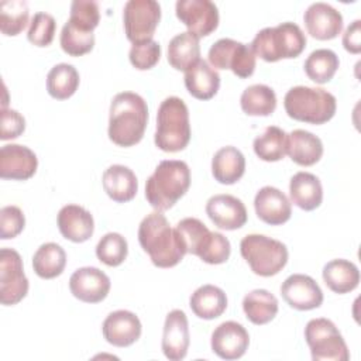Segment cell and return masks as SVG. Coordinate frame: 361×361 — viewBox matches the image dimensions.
Instances as JSON below:
<instances>
[{
    "label": "cell",
    "instance_id": "cell-1",
    "mask_svg": "<svg viewBox=\"0 0 361 361\" xmlns=\"http://www.w3.org/2000/svg\"><path fill=\"white\" fill-rule=\"evenodd\" d=\"M138 241L158 268H172L186 254L176 230L169 226L161 212H152L142 219L138 227Z\"/></svg>",
    "mask_w": 361,
    "mask_h": 361
},
{
    "label": "cell",
    "instance_id": "cell-2",
    "mask_svg": "<svg viewBox=\"0 0 361 361\" xmlns=\"http://www.w3.org/2000/svg\"><path fill=\"white\" fill-rule=\"evenodd\" d=\"M148 123L147 102L134 92L117 93L110 104L109 138L118 147L138 144Z\"/></svg>",
    "mask_w": 361,
    "mask_h": 361
},
{
    "label": "cell",
    "instance_id": "cell-3",
    "mask_svg": "<svg viewBox=\"0 0 361 361\" xmlns=\"http://www.w3.org/2000/svg\"><path fill=\"white\" fill-rule=\"evenodd\" d=\"M190 169L179 159H165L158 164L147 179L145 197L157 212L171 209L189 189Z\"/></svg>",
    "mask_w": 361,
    "mask_h": 361
},
{
    "label": "cell",
    "instance_id": "cell-4",
    "mask_svg": "<svg viewBox=\"0 0 361 361\" xmlns=\"http://www.w3.org/2000/svg\"><path fill=\"white\" fill-rule=\"evenodd\" d=\"M175 230L186 254H193L212 265H219L228 259L231 252L230 241L221 233L210 231L199 219H182L175 226Z\"/></svg>",
    "mask_w": 361,
    "mask_h": 361
},
{
    "label": "cell",
    "instance_id": "cell-5",
    "mask_svg": "<svg viewBox=\"0 0 361 361\" xmlns=\"http://www.w3.org/2000/svg\"><path fill=\"white\" fill-rule=\"evenodd\" d=\"M250 47L255 56L267 62H276L299 56L306 47V35L298 24L285 21L258 31Z\"/></svg>",
    "mask_w": 361,
    "mask_h": 361
},
{
    "label": "cell",
    "instance_id": "cell-6",
    "mask_svg": "<svg viewBox=\"0 0 361 361\" xmlns=\"http://www.w3.org/2000/svg\"><path fill=\"white\" fill-rule=\"evenodd\" d=\"M190 141L189 110L180 97L169 96L161 102L157 113L155 145L165 152H178Z\"/></svg>",
    "mask_w": 361,
    "mask_h": 361
},
{
    "label": "cell",
    "instance_id": "cell-7",
    "mask_svg": "<svg viewBox=\"0 0 361 361\" xmlns=\"http://www.w3.org/2000/svg\"><path fill=\"white\" fill-rule=\"evenodd\" d=\"M286 114L298 121L324 124L331 120L337 110L336 97L322 89L309 86L290 87L283 99Z\"/></svg>",
    "mask_w": 361,
    "mask_h": 361
},
{
    "label": "cell",
    "instance_id": "cell-8",
    "mask_svg": "<svg viewBox=\"0 0 361 361\" xmlns=\"http://www.w3.org/2000/svg\"><path fill=\"white\" fill-rule=\"evenodd\" d=\"M240 252L251 271L259 276H274L288 262L286 245L262 234H248L240 243Z\"/></svg>",
    "mask_w": 361,
    "mask_h": 361
},
{
    "label": "cell",
    "instance_id": "cell-9",
    "mask_svg": "<svg viewBox=\"0 0 361 361\" xmlns=\"http://www.w3.org/2000/svg\"><path fill=\"white\" fill-rule=\"evenodd\" d=\"M305 338L314 361H348L350 358L341 333L329 319L309 320L305 327Z\"/></svg>",
    "mask_w": 361,
    "mask_h": 361
},
{
    "label": "cell",
    "instance_id": "cell-10",
    "mask_svg": "<svg viewBox=\"0 0 361 361\" xmlns=\"http://www.w3.org/2000/svg\"><path fill=\"white\" fill-rule=\"evenodd\" d=\"M209 63L214 69H230L238 78H248L255 71V54L250 45L231 38H220L207 54Z\"/></svg>",
    "mask_w": 361,
    "mask_h": 361
},
{
    "label": "cell",
    "instance_id": "cell-11",
    "mask_svg": "<svg viewBox=\"0 0 361 361\" xmlns=\"http://www.w3.org/2000/svg\"><path fill=\"white\" fill-rule=\"evenodd\" d=\"M123 20L128 41L133 44L151 41L161 20V6L155 0H128Z\"/></svg>",
    "mask_w": 361,
    "mask_h": 361
},
{
    "label": "cell",
    "instance_id": "cell-12",
    "mask_svg": "<svg viewBox=\"0 0 361 361\" xmlns=\"http://www.w3.org/2000/svg\"><path fill=\"white\" fill-rule=\"evenodd\" d=\"M28 279L23 259L13 248L0 250V302L4 306L17 305L28 293Z\"/></svg>",
    "mask_w": 361,
    "mask_h": 361
},
{
    "label": "cell",
    "instance_id": "cell-13",
    "mask_svg": "<svg viewBox=\"0 0 361 361\" xmlns=\"http://www.w3.org/2000/svg\"><path fill=\"white\" fill-rule=\"evenodd\" d=\"M176 17L197 38L210 35L219 25V8L210 0H178Z\"/></svg>",
    "mask_w": 361,
    "mask_h": 361
},
{
    "label": "cell",
    "instance_id": "cell-14",
    "mask_svg": "<svg viewBox=\"0 0 361 361\" xmlns=\"http://www.w3.org/2000/svg\"><path fill=\"white\" fill-rule=\"evenodd\" d=\"M283 300L296 310L317 309L323 303V292L317 282L305 274H293L281 285Z\"/></svg>",
    "mask_w": 361,
    "mask_h": 361
},
{
    "label": "cell",
    "instance_id": "cell-15",
    "mask_svg": "<svg viewBox=\"0 0 361 361\" xmlns=\"http://www.w3.org/2000/svg\"><path fill=\"white\" fill-rule=\"evenodd\" d=\"M110 278L96 267L76 269L69 278L71 293L85 303H99L109 295Z\"/></svg>",
    "mask_w": 361,
    "mask_h": 361
},
{
    "label": "cell",
    "instance_id": "cell-16",
    "mask_svg": "<svg viewBox=\"0 0 361 361\" xmlns=\"http://www.w3.org/2000/svg\"><path fill=\"white\" fill-rule=\"evenodd\" d=\"M248 344V331L243 324L233 320L219 324L212 333V350L223 360L241 358L245 354Z\"/></svg>",
    "mask_w": 361,
    "mask_h": 361
},
{
    "label": "cell",
    "instance_id": "cell-17",
    "mask_svg": "<svg viewBox=\"0 0 361 361\" xmlns=\"http://www.w3.org/2000/svg\"><path fill=\"white\" fill-rule=\"evenodd\" d=\"M303 21L307 32L320 41L333 39L343 30L341 13L323 1L310 4L303 14Z\"/></svg>",
    "mask_w": 361,
    "mask_h": 361
},
{
    "label": "cell",
    "instance_id": "cell-18",
    "mask_svg": "<svg viewBox=\"0 0 361 361\" xmlns=\"http://www.w3.org/2000/svg\"><path fill=\"white\" fill-rule=\"evenodd\" d=\"M38 166L34 151L25 145L7 144L0 149V176L11 180L30 179Z\"/></svg>",
    "mask_w": 361,
    "mask_h": 361
},
{
    "label": "cell",
    "instance_id": "cell-19",
    "mask_svg": "<svg viewBox=\"0 0 361 361\" xmlns=\"http://www.w3.org/2000/svg\"><path fill=\"white\" fill-rule=\"evenodd\" d=\"M189 324L183 310L173 309L165 317L162 334V351L171 361H180L189 348Z\"/></svg>",
    "mask_w": 361,
    "mask_h": 361
},
{
    "label": "cell",
    "instance_id": "cell-20",
    "mask_svg": "<svg viewBox=\"0 0 361 361\" xmlns=\"http://www.w3.org/2000/svg\"><path fill=\"white\" fill-rule=\"evenodd\" d=\"M206 213L221 230H237L247 223L244 203L233 195H214L206 203Z\"/></svg>",
    "mask_w": 361,
    "mask_h": 361
},
{
    "label": "cell",
    "instance_id": "cell-21",
    "mask_svg": "<svg viewBox=\"0 0 361 361\" xmlns=\"http://www.w3.org/2000/svg\"><path fill=\"white\" fill-rule=\"evenodd\" d=\"M103 337L116 347H128L134 344L142 331L138 316L130 310L111 312L102 324Z\"/></svg>",
    "mask_w": 361,
    "mask_h": 361
},
{
    "label": "cell",
    "instance_id": "cell-22",
    "mask_svg": "<svg viewBox=\"0 0 361 361\" xmlns=\"http://www.w3.org/2000/svg\"><path fill=\"white\" fill-rule=\"evenodd\" d=\"M254 209L258 219L271 226L286 223L292 214L289 199L283 192L274 186H264L257 192Z\"/></svg>",
    "mask_w": 361,
    "mask_h": 361
},
{
    "label": "cell",
    "instance_id": "cell-23",
    "mask_svg": "<svg viewBox=\"0 0 361 361\" xmlns=\"http://www.w3.org/2000/svg\"><path fill=\"white\" fill-rule=\"evenodd\" d=\"M61 234L73 243L87 241L94 231V221L90 212L79 204L63 206L56 217Z\"/></svg>",
    "mask_w": 361,
    "mask_h": 361
},
{
    "label": "cell",
    "instance_id": "cell-24",
    "mask_svg": "<svg viewBox=\"0 0 361 361\" xmlns=\"http://www.w3.org/2000/svg\"><path fill=\"white\" fill-rule=\"evenodd\" d=\"M286 154L295 164L310 166L320 161L323 142L313 133L298 128L286 134Z\"/></svg>",
    "mask_w": 361,
    "mask_h": 361
},
{
    "label": "cell",
    "instance_id": "cell-25",
    "mask_svg": "<svg viewBox=\"0 0 361 361\" xmlns=\"http://www.w3.org/2000/svg\"><path fill=\"white\" fill-rule=\"evenodd\" d=\"M103 188L110 199L117 203H126L134 199L138 190L135 173L124 165H111L103 172Z\"/></svg>",
    "mask_w": 361,
    "mask_h": 361
},
{
    "label": "cell",
    "instance_id": "cell-26",
    "mask_svg": "<svg viewBox=\"0 0 361 361\" xmlns=\"http://www.w3.org/2000/svg\"><path fill=\"white\" fill-rule=\"evenodd\" d=\"M290 202L299 209L310 212L317 209L323 200L320 179L310 172H298L289 182Z\"/></svg>",
    "mask_w": 361,
    "mask_h": 361
},
{
    "label": "cell",
    "instance_id": "cell-27",
    "mask_svg": "<svg viewBox=\"0 0 361 361\" xmlns=\"http://www.w3.org/2000/svg\"><path fill=\"white\" fill-rule=\"evenodd\" d=\"M185 86L195 99L209 100L220 87V75L204 59H199L185 72Z\"/></svg>",
    "mask_w": 361,
    "mask_h": 361
},
{
    "label": "cell",
    "instance_id": "cell-28",
    "mask_svg": "<svg viewBox=\"0 0 361 361\" xmlns=\"http://www.w3.org/2000/svg\"><path fill=\"white\" fill-rule=\"evenodd\" d=\"M245 172V158L240 149L233 145L220 148L212 159V173L219 183L233 185L243 178Z\"/></svg>",
    "mask_w": 361,
    "mask_h": 361
},
{
    "label": "cell",
    "instance_id": "cell-29",
    "mask_svg": "<svg viewBox=\"0 0 361 361\" xmlns=\"http://www.w3.org/2000/svg\"><path fill=\"white\" fill-rule=\"evenodd\" d=\"M322 275L329 289L338 295L354 290L360 283V271L357 265L343 258L329 261L323 267Z\"/></svg>",
    "mask_w": 361,
    "mask_h": 361
},
{
    "label": "cell",
    "instance_id": "cell-30",
    "mask_svg": "<svg viewBox=\"0 0 361 361\" xmlns=\"http://www.w3.org/2000/svg\"><path fill=\"white\" fill-rule=\"evenodd\" d=\"M189 306L197 317L212 320L221 316L227 309V296L219 286L203 285L192 293Z\"/></svg>",
    "mask_w": 361,
    "mask_h": 361
},
{
    "label": "cell",
    "instance_id": "cell-31",
    "mask_svg": "<svg viewBox=\"0 0 361 361\" xmlns=\"http://www.w3.org/2000/svg\"><path fill=\"white\" fill-rule=\"evenodd\" d=\"M200 59L199 38L189 31L175 35L168 45V62L176 71L186 72Z\"/></svg>",
    "mask_w": 361,
    "mask_h": 361
},
{
    "label": "cell",
    "instance_id": "cell-32",
    "mask_svg": "<svg viewBox=\"0 0 361 361\" xmlns=\"http://www.w3.org/2000/svg\"><path fill=\"white\" fill-rule=\"evenodd\" d=\"M243 310L254 324H267L278 313V299L267 289H254L243 299Z\"/></svg>",
    "mask_w": 361,
    "mask_h": 361
},
{
    "label": "cell",
    "instance_id": "cell-33",
    "mask_svg": "<svg viewBox=\"0 0 361 361\" xmlns=\"http://www.w3.org/2000/svg\"><path fill=\"white\" fill-rule=\"evenodd\" d=\"M66 265V252L56 243L42 244L32 257L34 272L42 279L59 276Z\"/></svg>",
    "mask_w": 361,
    "mask_h": 361
},
{
    "label": "cell",
    "instance_id": "cell-34",
    "mask_svg": "<svg viewBox=\"0 0 361 361\" xmlns=\"http://www.w3.org/2000/svg\"><path fill=\"white\" fill-rule=\"evenodd\" d=\"M79 73L71 63L55 65L47 76V90L56 100L69 99L79 86Z\"/></svg>",
    "mask_w": 361,
    "mask_h": 361
},
{
    "label": "cell",
    "instance_id": "cell-35",
    "mask_svg": "<svg viewBox=\"0 0 361 361\" xmlns=\"http://www.w3.org/2000/svg\"><path fill=\"white\" fill-rule=\"evenodd\" d=\"M240 104L248 116H269L276 109V94L267 85H251L243 92Z\"/></svg>",
    "mask_w": 361,
    "mask_h": 361
},
{
    "label": "cell",
    "instance_id": "cell-36",
    "mask_svg": "<svg viewBox=\"0 0 361 361\" xmlns=\"http://www.w3.org/2000/svg\"><path fill=\"white\" fill-rule=\"evenodd\" d=\"M340 65L338 56L334 51L320 48L313 51L305 61V72L307 78L316 83H327L333 79Z\"/></svg>",
    "mask_w": 361,
    "mask_h": 361
},
{
    "label": "cell",
    "instance_id": "cell-37",
    "mask_svg": "<svg viewBox=\"0 0 361 361\" xmlns=\"http://www.w3.org/2000/svg\"><path fill=\"white\" fill-rule=\"evenodd\" d=\"M252 148L255 155L262 161H281L286 155V133L276 126H269L254 140Z\"/></svg>",
    "mask_w": 361,
    "mask_h": 361
},
{
    "label": "cell",
    "instance_id": "cell-38",
    "mask_svg": "<svg viewBox=\"0 0 361 361\" xmlns=\"http://www.w3.org/2000/svg\"><path fill=\"white\" fill-rule=\"evenodd\" d=\"M30 10L24 0H7L0 3V30L7 37L18 35L28 23Z\"/></svg>",
    "mask_w": 361,
    "mask_h": 361
},
{
    "label": "cell",
    "instance_id": "cell-39",
    "mask_svg": "<svg viewBox=\"0 0 361 361\" xmlns=\"http://www.w3.org/2000/svg\"><path fill=\"white\" fill-rule=\"evenodd\" d=\"M61 48L71 56H80L90 52L94 47V34L86 31L71 23L69 20L63 24L61 31Z\"/></svg>",
    "mask_w": 361,
    "mask_h": 361
},
{
    "label": "cell",
    "instance_id": "cell-40",
    "mask_svg": "<svg viewBox=\"0 0 361 361\" xmlns=\"http://www.w3.org/2000/svg\"><path fill=\"white\" fill-rule=\"evenodd\" d=\"M128 254L127 240L118 233L104 234L96 245V257L107 267H118Z\"/></svg>",
    "mask_w": 361,
    "mask_h": 361
},
{
    "label": "cell",
    "instance_id": "cell-41",
    "mask_svg": "<svg viewBox=\"0 0 361 361\" xmlns=\"http://www.w3.org/2000/svg\"><path fill=\"white\" fill-rule=\"evenodd\" d=\"M56 21L55 18L44 11L35 13L31 18L27 38L31 44L37 47H48L55 37Z\"/></svg>",
    "mask_w": 361,
    "mask_h": 361
},
{
    "label": "cell",
    "instance_id": "cell-42",
    "mask_svg": "<svg viewBox=\"0 0 361 361\" xmlns=\"http://www.w3.org/2000/svg\"><path fill=\"white\" fill-rule=\"evenodd\" d=\"M69 21L82 30L93 32V30L99 25V21H100L99 4L90 0L72 1Z\"/></svg>",
    "mask_w": 361,
    "mask_h": 361
},
{
    "label": "cell",
    "instance_id": "cell-43",
    "mask_svg": "<svg viewBox=\"0 0 361 361\" xmlns=\"http://www.w3.org/2000/svg\"><path fill=\"white\" fill-rule=\"evenodd\" d=\"M128 58L131 65L138 71H148L154 68L161 58V45L151 39L141 44H133Z\"/></svg>",
    "mask_w": 361,
    "mask_h": 361
},
{
    "label": "cell",
    "instance_id": "cell-44",
    "mask_svg": "<svg viewBox=\"0 0 361 361\" xmlns=\"http://www.w3.org/2000/svg\"><path fill=\"white\" fill-rule=\"evenodd\" d=\"M25 226V217L20 207L4 206L0 210V238L10 240L17 237Z\"/></svg>",
    "mask_w": 361,
    "mask_h": 361
},
{
    "label": "cell",
    "instance_id": "cell-45",
    "mask_svg": "<svg viewBox=\"0 0 361 361\" xmlns=\"http://www.w3.org/2000/svg\"><path fill=\"white\" fill-rule=\"evenodd\" d=\"M25 130V118L13 109H1L0 140H13L20 137Z\"/></svg>",
    "mask_w": 361,
    "mask_h": 361
},
{
    "label": "cell",
    "instance_id": "cell-46",
    "mask_svg": "<svg viewBox=\"0 0 361 361\" xmlns=\"http://www.w3.org/2000/svg\"><path fill=\"white\" fill-rule=\"evenodd\" d=\"M343 47L351 54L361 51V21L354 20L343 34Z\"/></svg>",
    "mask_w": 361,
    "mask_h": 361
}]
</instances>
